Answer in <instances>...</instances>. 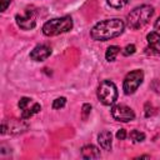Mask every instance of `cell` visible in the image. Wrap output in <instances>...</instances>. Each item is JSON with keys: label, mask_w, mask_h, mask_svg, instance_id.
I'll use <instances>...</instances> for the list:
<instances>
[{"label": "cell", "mask_w": 160, "mask_h": 160, "mask_svg": "<svg viewBox=\"0 0 160 160\" xmlns=\"http://www.w3.org/2000/svg\"><path fill=\"white\" fill-rule=\"evenodd\" d=\"M125 29V22L119 19H106L102 21H99L92 26L90 30V36L95 41H108L110 39H114L122 34Z\"/></svg>", "instance_id": "6da1fadb"}, {"label": "cell", "mask_w": 160, "mask_h": 160, "mask_svg": "<svg viewBox=\"0 0 160 160\" xmlns=\"http://www.w3.org/2000/svg\"><path fill=\"white\" fill-rule=\"evenodd\" d=\"M154 8L150 5H140L135 9H132L128 16H126V21H128V26L132 30L140 29L142 26H145L150 19L154 15Z\"/></svg>", "instance_id": "7a4b0ae2"}, {"label": "cell", "mask_w": 160, "mask_h": 160, "mask_svg": "<svg viewBox=\"0 0 160 160\" xmlns=\"http://www.w3.org/2000/svg\"><path fill=\"white\" fill-rule=\"evenodd\" d=\"M74 22L71 16L65 15L61 18H55L49 21H46L42 25V34L46 36H56L64 32H68L72 29Z\"/></svg>", "instance_id": "3957f363"}, {"label": "cell", "mask_w": 160, "mask_h": 160, "mask_svg": "<svg viewBox=\"0 0 160 160\" xmlns=\"http://www.w3.org/2000/svg\"><path fill=\"white\" fill-rule=\"evenodd\" d=\"M98 99L101 104L110 106L118 100V88L110 80H102L98 86Z\"/></svg>", "instance_id": "277c9868"}, {"label": "cell", "mask_w": 160, "mask_h": 160, "mask_svg": "<svg viewBox=\"0 0 160 160\" xmlns=\"http://www.w3.org/2000/svg\"><path fill=\"white\" fill-rule=\"evenodd\" d=\"M142 80H144V72H142V70L136 69V70L130 71V72L125 76L124 82H122L124 94H125V95H131V94H134V92L138 90V88L142 84Z\"/></svg>", "instance_id": "5b68a950"}, {"label": "cell", "mask_w": 160, "mask_h": 160, "mask_svg": "<svg viewBox=\"0 0 160 160\" xmlns=\"http://www.w3.org/2000/svg\"><path fill=\"white\" fill-rule=\"evenodd\" d=\"M29 128V124L25 121V119H5L1 122V134H11L18 135L21 132H25Z\"/></svg>", "instance_id": "8992f818"}, {"label": "cell", "mask_w": 160, "mask_h": 160, "mask_svg": "<svg viewBox=\"0 0 160 160\" xmlns=\"http://www.w3.org/2000/svg\"><path fill=\"white\" fill-rule=\"evenodd\" d=\"M18 106L20 108L21 110V118L28 120L30 119L32 115L38 114L40 110H41V105L39 102H35L32 99L30 98H21L18 102Z\"/></svg>", "instance_id": "52a82bcc"}, {"label": "cell", "mask_w": 160, "mask_h": 160, "mask_svg": "<svg viewBox=\"0 0 160 160\" xmlns=\"http://www.w3.org/2000/svg\"><path fill=\"white\" fill-rule=\"evenodd\" d=\"M111 116L116 121L121 122H129L135 119V112L131 108L124 105V104H118L111 108Z\"/></svg>", "instance_id": "ba28073f"}, {"label": "cell", "mask_w": 160, "mask_h": 160, "mask_svg": "<svg viewBox=\"0 0 160 160\" xmlns=\"http://www.w3.org/2000/svg\"><path fill=\"white\" fill-rule=\"evenodd\" d=\"M15 20L18 26L22 30H31L36 25V15L35 11L31 9H26L22 14H16Z\"/></svg>", "instance_id": "9c48e42d"}, {"label": "cell", "mask_w": 160, "mask_h": 160, "mask_svg": "<svg viewBox=\"0 0 160 160\" xmlns=\"http://www.w3.org/2000/svg\"><path fill=\"white\" fill-rule=\"evenodd\" d=\"M50 54H51L50 46L45 44H40V45H36L30 51V59L34 61H44L50 56Z\"/></svg>", "instance_id": "30bf717a"}, {"label": "cell", "mask_w": 160, "mask_h": 160, "mask_svg": "<svg viewBox=\"0 0 160 160\" xmlns=\"http://www.w3.org/2000/svg\"><path fill=\"white\" fill-rule=\"evenodd\" d=\"M146 40H148V45L152 50V52L160 55V35L156 31H150L146 35Z\"/></svg>", "instance_id": "8fae6325"}, {"label": "cell", "mask_w": 160, "mask_h": 160, "mask_svg": "<svg viewBox=\"0 0 160 160\" xmlns=\"http://www.w3.org/2000/svg\"><path fill=\"white\" fill-rule=\"evenodd\" d=\"M81 156L84 159H99L100 158V150L95 145H84L81 148Z\"/></svg>", "instance_id": "7c38bea8"}, {"label": "cell", "mask_w": 160, "mask_h": 160, "mask_svg": "<svg viewBox=\"0 0 160 160\" xmlns=\"http://www.w3.org/2000/svg\"><path fill=\"white\" fill-rule=\"evenodd\" d=\"M98 142L104 150H110L112 144V135L110 131L104 130L98 135Z\"/></svg>", "instance_id": "4fadbf2b"}, {"label": "cell", "mask_w": 160, "mask_h": 160, "mask_svg": "<svg viewBox=\"0 0 160 160\" xmlns=\"http://www.w3.org/2000/svg\"><path fill=\"white\" fill-rule=\"evenodd\" d=\"M120 52V48L116 46V45H111L106 49V52H105V59L108 61H114L116 59V55Z\"/></svg>", "instance_id": "5bb4252c"}, {"label": "cell", "mask_w": 160, "mask_h": 160, "mask_svg": "<svg viewBox=\"0 0 160 160\" xmlns=\"http://www.w3.org/2000/svg\"><path fill=\"white\" fill-rule=\"evenodd\" d=\"M130 139L134 141V142H141V141H144L145 140V134L144 132H141V131H139V130H132V131H130Z\"/></svg>", "instance_id": "9a60e30c"}, {"label": "cell", "mask_w": 160, "mask_h": 160, "mask_svg": "<svg viewBox=\"0 0 160 160\" xmlns=\"http://www.w3.org/2000/svg\"><path fill=\"white\" fill-rule=\"evenodd\" d=\"M129 1L130 0H106L108 5L111 6V8H114V9H121L125 5H128Z\"/></svg>", "instance_id": "2e32d148"}, {"label": "cell", "mask_w": 160, "mask_h": 160, "mask_svg": "<svg viewBox=\"0 0 160 160\" xmlns=\"http://www.w3.org/2000/svg\"><path fill=\"white\" fill-rule=\"evenodd\" d=\"M65 104H66V99H65L64 96L58 98V99H55V100L52 101V109H55V110L62 109V108L65 106Z\"/></svg>", "instance_id": "e0dca14e"}, {"label": "cell", "mask_w": 160, "mask_h": 160, "mask_svg": "<svg viewBox=\"0 0 160 160\" xmlns=\"http://www.w3.org/2000/svg\"><path fill=\"white\" fill-rule=\"evenodd\" d=\"M90 112H91V105L90 104H84L82 105V109H81V118L84 120H86L88 116L90 115Z\"/></svg>", "instance_id": "ac0fdd59"}, {"label": "cell", "mask_w": 160, "mask_h": 160, "mask_svg": "<svg viewBox=\"0 0 160 160\" xmlns=\"http://www.w3.org/2000/svg\"><path fill=\"white\" fill-rule=\"evenodd\" d=\"M135 51H136L135 45H134V44H130V45H126V46H125V49L122 50V55L129 56V55H132Z\"/></svg>", "instance_id": "d6986e66"}, {"label": "cell", "mask_w": 160, "mask_h": 160, "mask_svg": "<svg viewBox=\"0 0 160 160\" xmlns=\"http://www.w3.org/2000/svg\"><path fill=\"white\" fill-rule=\"evenodd\" d=\"M116 138L119 140H125V138H126V130L125 129H119L118 132H116Z\"/></svg>", "instance_id": "ffe728a7"}, {"label": "cell", "mask_w": 160, "mask_h": 160, "mask_svg": "<svg viewBox=\"0 0 160 160\" xmlns=\"http://www.w3.org/2000/svg\"><path fill=\"white\" fill-rule=\"evenodd\" d=\"M11 0H0V11H5L10 5Z\"/></svg>", "instance_id": "44dd1931"}, {"label": "cell", "mask_w": 160, "mask_h": 160, "mask_svg": "<svg viewBox=\"0 0 160 160\" xmlns=\"http://www.w3.org/2000/svg\"><path fill=\"white\" fill-rule=\"evenodd\" d=\"M154 28H155L156 30H159V29H160V16L156 19V21H155V24H154Z\"/></svg>", "instance_id": "7402d4cb"}]
</instances>
